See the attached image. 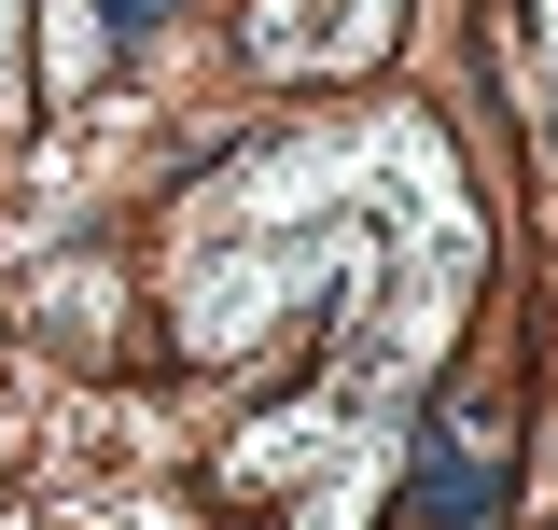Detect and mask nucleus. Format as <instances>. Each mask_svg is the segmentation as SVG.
I'll list each match as a JSON object with an SVG mask.
<instances>
[{"mask_svg": "<svg viewBox=\"0 0 558 530\" xmlns=\"http://www.w3.org/2000/svg\"><path fill=\"white\" fill-rule=\"evenodd\" d=\"M43 28H57V43H43V84L84 98V84L112 70V14H98V0H43Z\"/></svg>", "mask_w": 558, "mask_h": 530, "instance_id": "1", "label": "nucleus"}]
</instances>
